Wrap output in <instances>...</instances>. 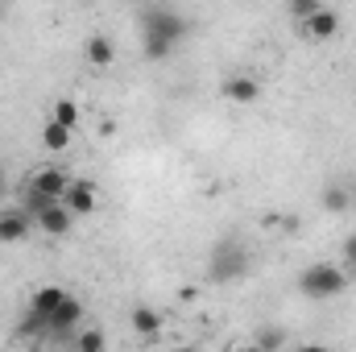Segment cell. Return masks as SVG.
I'll use <instances>...</instances> for the list:
<instances>
[{
	"instance_id": "cell-1",
	"label": "cell",
	"mask_w": 356,
	"mask_h": 352,
	"mask_svg": "<svg viewBox=\"0 0 356 352\" xmlns=\"http://www.w3.org/2000/svg\"><path fill=\"white\" fill-rule=\"evenodd\" d=\"M186 38V21L175 13H145V38H141V50L149 63H162L178 42Z\"/></svg>"
},
{
	"instance_id": "cell-2",
	"label": "cell",
	"mask_w": 356,
	"mask_h": 352,
	"mask_svg": "<svg viewBox=\"0 0 356 352\" xmlns=\"http://www.w3.org/2000/svg\"><path fill=\"white\" fill-rule=\"evenodd\" d=\"M298 290L307 298H336L348 290V269L336 262H315L298 273Z\"/></svg>"
},
{
	"instance_id": "cell-3",
	"label": "cell",
	"mask_w": 356,
	"mask_h": 352,
	"mask_svg": "<svg viewBox=\"0 0 356 352\" xmlns=\"http://www.w3.org/2000/svg\"><path fill=\"white\" fill-rule=\"evenodd\" d=\"M245 269H249V253H245V245L224 241V245L211 253V262H207V278H211L216 286H228V282L245 278Z\"/></svg>"
},
{
	"instance_id": "cell-4",
	"label": "cell",
	"mask_w": 356,
	"mask_h": 352,
	"mask_svg": "<svg viewBox=\"0 0 356 352\" xmlns=\"http://www.w3.org/2000/svg\"><path fill=\"white\" fill-rule=\"evenodd\" d=\"M33 220H38V228H42L46 237H67V232H71V224H75L79 216H75L63 199H54V203H46Z\"/></svg>"
},
{
	"instance_id": "cell-5",
	"label": "cell",
	"mask_w": 356,
	"mask_h": 352,
	"mask_svg": "<svg viewBox=\"0 0 356 352\" xmlns=\"http://www.w3.org/2000/svg\"><path fill=\"white\" fill-rule=\"evenodd\" d=\"M302 33H307L311 42H332V38L340 33V13L327 8V4H319L311 17H302Z\"/></svg>"
},
{
	"instance_id": "cell-6",
	"label": "cell",
	"mask_w": 356,
	"mask_h": 352,
	"mask_svg": "<svg viewBox=\"0 0 356 352\" xmlns=\"http://www.w3.org/2000/svg\"><path fill=\"white\" fill-rule=\"evenodd\" d=\"M63 203H67L75 216H91V211H95V203H99V186H95L91 178H71V182H67Z\"/></svg>"
},
{
	"instance_id": "cell-7",
	"label": "cell",
	"mask_w": 356,
	"mask_h": 352,
	"mask_svg": "<svg viewBox=\"0 0 356 352\" xmlns=\"http://www.w3.org/2000/svg\"><path fill=\"white\" fill-rule=\"evenodd\" d=\"M79 323H83V303L67 294V298H63V307L50 315L46 336H71V332H79Z\"/></svg>"
},
{
	"instance_id": "cell-8",
	"label": "cell",
	"mask_w": 356,
	"mask_h": 352,
	"mask_svg": "<svg viewBox=\"0 0 356 352\" xmlns=\"http://www.w3.org/2000/svg\"><path fill=\"white\" fill-rule=\"evenodd\" d=\"M33 232V220L25 207H4L0 211V245H21Z\"/></svg>"
},
{
	"instance_id": "cell-9",
	"label": "cell",
	"mask_w": 356,
	"mask_h": 352,
	"mask_svg": "<svg viewBox=\"0 0 356 352\" xmlns=\"http://www.w3.org/2000/svg\"><path fill=\"white\" fill-rule=\"evenodd\" d=\"M83 58H88V67H95V71H108V67L116 63V46H112V38H108V33H91L88 46H83Z\"/></svg>"
},
{
	"instance_id": "cell-10",
	"label": "cell",
	"mask_w": 356,
	"mask_h": 352,
	"mask_svg": "<svg viewBox=\"0 0 356 352\" xmlns=\"http://www.w3.org/2000/svg\"><path fill=\"white\" fill-rule=\"evenodd\" d=\"M220 91H224V99H232V104H253V99L261 95V83H257L253 75H228Z\"/></svg>"
},
{
	"instance_id": "cell-11",
	"label": "cell",
	"mask_w": 356,
	"mask_h": 352,
	"mask_svg": "<svg viewBox=\"0 0 356 352\" xmlns=\"http://www.w3.org/2000/svg\"><path fill=\"white\" fill-rule=\"evenodd\" d=\"M71 141H75V129H67L63 120H46L42 125V145L50 150V154H63V150H71Z\"/></svg>"
},
{
	"instance_id": "cell-12",
	"label": "cell",
	"mask_w": 356,
	"mask_h": 352,
	"mask_svg": "<svg viewBox=\"0 0 356 352\" xmlns=\"http://www.w3.org/2000/svg\"><path fill=\"white\" fill-rule=\"evenodd\" d=\"M162 323H166L162 311H154V307H133V332H137V336H149V340H154V336L162 332Z\"/></svg>"
},
{
	"instance_id": "cell-13",
	"label": "cell",
	"mask_w": 356,
	"mask_h": 352,
	"mask_svg": "<svg viewBox=\"0 0 356 352\" xmlns=\"http://www.w3.org/2000/svg\"><path fill=\"white\" fill-rule=\"evenodd\" d=\"M348 207H353V191H348V186H340V182L323 186V211H332V216H344Z\"/></svg>"
},
{
	"instance_id": "cell-14",
	"label": "cell",
	"mask_w": 356,
	"mask_h": 352,
	"mask_svg": "<svg viewBox=\"0 0 356 352\" xmlns=\"http://www.w3.org/2000/svg\"><path fill=\"white\" fill-rule=\"evenodd\" d=\"M50 116H54V120H63L67 129H79V104H75V99H58Z\"/></svg>"
},
{
	"instance_id": "cell-15",
	"label": "cell",
	"mask_w": 356,
	"mask_h": 352,
	"mask_svg": "<svg viewBox=\"0 0 356 352\" xmlns=\"http://www.w3.org/2000/svg\"><path fill=\"white\" fill-rule=\"evenodd\" d=\"M75 349L79 352H99L104 349V332H75Z\"/></svg>"
},
{
	"instance_id": "cell-16",
	"label": "cell",
	"mask_w": 356,
	"mask_h": 352,
	"mask_svg": "<svg viewBox=\"0 0 356 352\" xmlns=\"http://www.w3.org/2000/svg\"><path fill=\"white\" fill-rule=\"evenodd\" d=\"M319 4H323V0H286V8H290V17H298V21H302V17H311V13H315Z\"/></svg>"
},
{
	"instance_id": "cell-17",
	"label": "cell",
	"mask_w": 356,
	"mask_h": 352,
	"mask_svg": "<svg viewBox=\"0 0 356 352\" xmlns=\"http://www.w3.org/2000/svg\"><path fill=\"white\" fill-rule=\"evenodd\" d=\"M340 253H344V265H356V232H353V237H344Z\"/></svg>"
},
{
	"instance_id": "cell-18",
	"label": "cell",
	"mask_w": 356,
	"mask_h": 352,
	"mask_svg": "<svg viewBox=\"0 0 356 352\" xmlns=\"http://www.w3.org/2000/svg\"><path fill=\"white\" fill-rule=\"evenodd\" d=\"M257 344H261V349H277V344H286V336H282V332H261Z\"/></svg>"
},
{
	"instance_id": "cell-19",
	"label": "cell",
	"mask_w": 356,
	"mask_h": 352,
	"mask_svg": "<svg viewBox=\"0 0 356 352\" xmlns=\"http://www.w3.org/2000/svg\"><path fill=\"white\" fill-rule=\"evenodd\" d=\"M8 191V175H4V166H0V195Z\"/></svg>"
}]
</instances>
